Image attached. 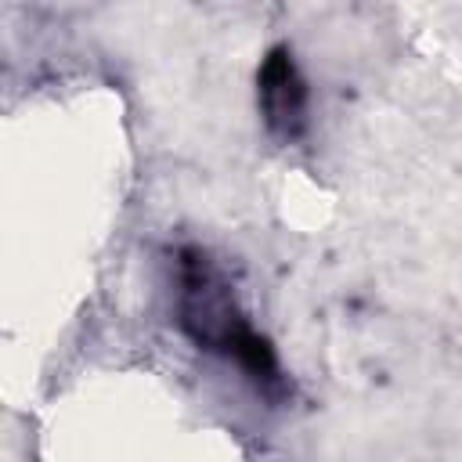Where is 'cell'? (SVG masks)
Segmentation results:
<instances>
[{
	"label": "cell",
	"instance_id": "cell-1",
	"mask_svg": "<svg viewBox=\"0 0 462 462\" xmlns=\"http://www.w3.org/2000/svg\"><path fill=\"white\" fill-rule=\"evenodd\" d=\"M177 282H180L177 321H180L184 336L206 350L231 357L253 328H249L245 314L238 310V300H235L227 278L220 274V267L209 260V253L188 245V249H180V260H177Z\"/></svg>",
	"mask_w": 462,
	"mask_h": 462
},
{
	"label": "cell",
	"instance_id": "cell-2",
	"mask_svg": "<svg viewBox=\"0 0 462 462\" xmlns=\"http://www.w3.org/2000/svg\"><path fill=\"white\" fill-rule=\"evenodd\" d=\"M256 101L267 130L278 141H296L307 130V79L289 47H271L256 72Z\"/></svg>",
	"mask_w": 462,
	"mask_h": 462
}]
</instances>
